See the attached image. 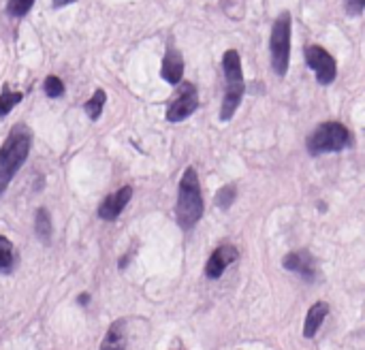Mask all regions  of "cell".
Here are the masks:
<instances>
[{
  "label": "cell",
  "mask_w": 365,
  "mask_h": 350,
  "mask_svg": "<svg viewBox=\"0 0 365 350\" xmlns=\"http://www.w3.org/2000/svg\"><path fill=\"white\" fill-rule=\"evenodd\" d=\"M350 145V130L342 122H323L305 139L310 156H323L342 152Z\"/></svg>",
  "instance_id": "cell-4"
},
{
  "label": "cell",
  "mask_w": 365,
  "mask_h": 350,
  "mask_svg": "<svg viewBox=\"0 0 365 350\" xmlns=\"http://www.w3.org/2000/svg\"><path fill=\"white\" fill-rule=\"evenodd\" d=\"M22 101H24V92H13L11 86L5 83L3 92H0V118L9 116Z\"/></svg>",
  "instance_id": "cell-17"
},
{
  "label": "cell",
  "mask_w": 365,
  "mask_h": 350,
  "mask_svg": "<svg viewBox=\"0 0 365 350\" xmlns=\"http://www.w3.org/2000/svg\"><path fill=\"white\" fill-rule=\"evenodd\" d=\"M291 32H293V20L288 11H282L272 26L270 36V54H272V69L282 79L288 73L291 65Z\"/></svg>",
  "instance_id": "cell-5"
},
{
  "label": "cell",
  "mask_w": 365,
  "mask_h": 350,
  "mask_svg": "<svg viewBox=\"0 0 365 350\" xmlns=\"http://www.w3.org/2000/svg\"><path fill=\"white\" fill-rule=\"evenodd\" d=\"M34 233L43 243H51V237H54V222H51V214L45 208L36 210L34 216Z\"/></svg>",
  "instance_id": "cell-14"
},
{
  "label": "cell",
  "mask_w": 365,
  "mask_h": 350,
  "mask_svg": "<svg viewBox=\"0 0 365 350\" xmlns=\"http://www.w3.org/2000/svg\"><path fill=\"white\" fill-rule=\"evenodd\" d=\"M88 299H90V295H88V292H81V295L77 297L79 306H88Z\"/></svg>",
  "instance_id": "cell-23"
},
{
  "label": "cell",
  "mask_w": 365,
  "mask_h": 350,
  "mask_svg": "<svg viewBox=\"0 0 365 350\" xmlns=\"http://www.w3.org/2000/svg\"><path fill=\"white\" fill-rule=\"evenodd\" d=\"M161 77L171 86H180L184 81V58L180 49H175L173 45H167V52L161 62Z\"/></svg>",
  "instance_id": "cell-11"
},
{
  "label": "cell",
  "mask_w": 365,
  "mask_h": 350,
  "mask_svg": "<svg viewBox=\"0 0 365 350\" xmlns=\"http://www.w3.org/2000/svg\"><path fill=\"white\" fill-rule=\"evenodd\" d=\"M199 107V94H197V88L194 83L190 81H182L180 83V90L175 94V98L171 101V105L167 107V122L171 124H178V122H184L188 120Z\"/></svg>",
  "instance_id": "cell-7"
},
{
  "label": "cell",
  "mask_w": 365,
  "mask_h": 350,
  "mask_svg": "<svg viewBox=\"0 0 365 350\" xmlns=\"http://www.w3.org/2000/svg\"><path fill=\"white\" fill-rule=\"evenodd\" d=\"M30 147H32V133L26 124H15L5 143L0 145V196L5 194L22 165L30 156Z\"/></svg>",
  "instance_id": "cell-1"
},
{
  "label": "cell",
  "mask_w": 365,
  "mask_h": 350,
  "mask_svg": "<svg viewBox=\"0 0 365 350\" xmlns=\"http://www.w3.org/2000/svg\"><path fill=\"white\" fill-rule=\"evenodd\" d=\"M363 7H365V0H344V9L352 18H359L363 13Z\"/></svg>",
  "instance_id": "cell-21"
},
{
  "label": "cell",
  "mask_w": 365,
  "mask_h": 350,
  "mask_svg": "<svg viewBox=\"0 0 365 350\" xmlns=\"http://www.w3.org/2000/svg\"><path fill=\"white\" fill-rule=\"evenodd\" d=\"M131 198H133V186H122L118 188L116 192L107 194L105 198L100 201L98 210H96V216L100 220H105V222H114L120 218V214L124 212V208L131 203Z\"/></svg>",
  "instance_id": "cell-8"
},
{
  "label": "cell",
  "mask_w": 365,
  "mask_h": 350,
  "mask_svg": "<svg viewBox=\"0 0 365 350\" xmlns=\"http://www.w3.org/2000/svg\"><path fill=\"white\" fill-rule=\"evenodd\" d=\"M239 259V253H237V248L235 245H218L214 253L210 255V259H207L205 263V276L210 278V280H218L223 278V274Z\"/></svg>",
  "instance_id": "cell-9"
},
{
  "label": "cell",
  "mask_w": 365,
  "mask_h": 350,
  "mask_svg": "<svg viewBox=\"0 0 365 350\" xmlns=\"http://www.w3.org/2000/svg\"><path fill=\"white\" fill-rule=\"evenodd\" d=\"M36 0H9L7 3V15L11 18H24L30 13V9L34 7Z\"/></svg>",
  "instance_id": "cell-20"
},
{
  "label": "cell",
  "mask_w": 365,
  "mask_h": 350,
  "mask_svg": "<svg viewBox=\"0 0 365 350\" xmlns=\"http://www.w3.org/2000/svg\"><path fill=\"white\" fill-rule=\"evenodd\" d=\"M203 212H205V203H203V192L199 184V173L194 167H186L180 180L178 201H175V220L180 229L192 231L203 218Z\"/></svg>",
  "instance_id": "cell-2"
},
{
  "label": "cell",
  "mask_w": 365,
  "mask_h": 350,
  "mask_svg": "<svg viewBox=\"0 0 365 350\" xmlns=\"http://www.w3.org/2000/svg\"><path fill=\"white\" fill-rule=\"evenodd\" d=\"M282 267L291 274L301 276L307 282H312L317 278V261L307 253V250H293V253H288L282 259Z\"/></svg>",
  "instance_id": "cell-10"
},
{
  "label": "cell",
  "mask_w": 365,
  "mask_h": 350,
  "mask_svg": "<svg viewBox=\"0 0 365 350\" xmlns=\"http://www.w3.org/2000/svg\"><path fill=\"white\" fill-rule=\"evenodd\" d=\"M235 198H237V186H235V184H225V186L216 192L214 203H216L218 210L227 212V210L235 203Z\"/></svg>",
  "instance_id": "cell-18"
},
{
  "label": "cell",
  "mask_w": 365,
  "mask_h": 350,
  "mask_svg": "<svg viewBox=\"0 0 365 350\" xmlns=\"http://www.w3.org/2000/svg\"><path fill=\"white\" fill-rule=\"evenodd\" d=\"M303 56H305L307 67L314 71L317 81L321 86H329V83L336 81V77H338V65H336V58L327 52L325 47H321L317 43L314 45H307L303 49Z\"/></svg>",
  "instance_id": "cell-6"
},
{
  "label": "cell",
  "mask_w": 365,
  "mask_h": 350,
  "mask_svg": "<svg viewBox=\"0 0 365 350\" xmlns=\"http://www.w3.org/2000/svg\"><path fill=\"white\" fill-rule=\"evenodd\" d=\"M43 92L49 98H62L67 88H65V81L58 75H47L45 81H43Z\"/></svg>",
  "instance_id": "cell-19"
},
{
  "label": "cell",
  "mask_w": 365,
  "mask_h": 350,
  "mask_svg": "<svg viewBox=\"0 0 365 350\" xmlns=\"http://www.w3.org/2000/svg\"><path fill=\"white\" fill-rule=\"evenodd\" d=\"M73 3H77V0H51V7H54V9H62V7H69Z\"/></svg>",
  "instance_id": "cell-22"
},
{
  "label": "cell",
  "mask_w": 365,
  "mask_h": 350,
  "mask_svg": "<svg viewBox=\"0 0 365 350\" xmlns=\"http://www.w3.org/2000/svg\"><path fill=\"white\" fill-rule=\"evenodd\" d=\"M223 73H225V96L220 107V120L229 122L235 112L239 109L244 94H246V79L241 69V56L237 49H227L223 56Z\"/></svg>",
  "instance_id": "cell-3"
},
{
  "label": "cell",
  "mask_w": 365,
  "mask_h": 350,
  "mask_svg": "<svg viewBox=\"0 0 365 350\" xmlns=\"http://www.w3.org/2000/svg\"><path fill=\"white\" fill-rule=\"evenodd\" d=\"M327 316H329V304L327 302H314V306L307 310L305 321H303V337L305 339L314 337Z\"/></svg>",
  "instance_id": "cell-12"
},
{
  "label": "cell",
  "mask_w": 365,
  "mask_h": 350,
  "mask_svg": "<svg viewBox=\"0 0 365 350\" xmlns=\"http://www.w3.org/2000/svg\"><path fill=\"white\" fill-rule=\"evenodd\" d=\"M15 267V245L9 237L0 235V274H11Z\"/></svg>",
  "instance_id": "cell-16"
},
{
  "label": "cell",
  "mask_w": 365,
  "mask_h": 350,
  "mask_svg": "<svg viewBox=\"0 0 365 350\" xmlns=\"http://www.w3.org/2000/svg\"><path fill=\"white\" fill-rule=\"evenodd\" d=\"M105 105H107V92L102 90V88H96L94 94L84 103V112L94 122V120L100 118V114H102V109H105Z\"/></svg>",
  "instance_id": "cell-15"
},
{
  "label": "cell",
  "mask_w": 365,
  "mask_h": 350,
  "mask_svg": "<svg viewBox=\"0 0 365 350\" xmlns=\"http://www.w3.org/2000/svg\"><path fill=\"white\" fill-rule=\"evenodd\" d=\"M124 327H126L124 318L112 323L105 337H102V342H100L98 350H126V331H124Z\"/></svg>",
  "instance_id": "cell-13"
}]
</instances>
